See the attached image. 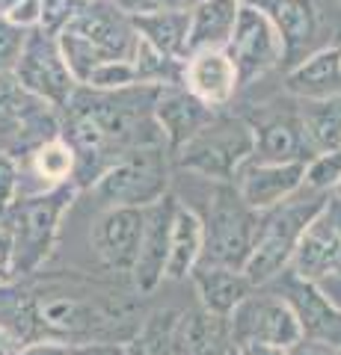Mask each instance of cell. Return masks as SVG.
Returning <instances> with one entry per match:
<instances>
[{
  "mask_svg": "<svg viewBox=\"0 0 341 355\" xmlns=\"http://www.w3.org/2000/svg\"><path fill=\"white\" fill-rule=\"evenodd\" d=\"M18 3H21V0H0V18H9V15H13Z\"/></svg>",
  "mask_w": 341,
  "mask_h": 355,
  "instance_id": "42",
  "label": "cell"
},
{
  "mask_svg": "<svg viewBox=\"0 0 341 355\" xmlns=\"http://www.w3.org/2000/svg\"><path fill=\"white\" fill-rule=\"evenodd\" d=\"M13 258V216H9V207H0V263L9 266Z\"/></svg>",
  "mask_w": 341,
  "mask_h": 355,
  "instance_id": "36",
  "label": "cell"
},
{
  "mask_svg": "<svg viewBox=\"0 0 341 355\" xmlns=\"http://www.w3.org/2000/svg\"><path fill=\"white\" fill-rule=\"evenodd\" d=\"M83 6V0H42V18L39 27L48 33H60V27L69 21L78 9Z\"/></svg>",
  "mask_w": 341,
  "mask_h": 355,
  "instance_id": "33",
  "label": "cell"
},
{
  "mask_svg": "<svg viewBox=\"0 0 341 355\" xmlns=\"http://www.w3.org/2000/svg\"><path fill=\"white\" fill-rule=\"evenodd\" d=\"M181 86L211 110H223L240 89V77L228 51H196L184 60Z\"/></svg>",
  "mask_w": 341,
  "mask_h": 355,
  "instance_id": "14",
  "label": "cell"
},
{
  "mask_svg": "<svg viewBox=\"0 0 341 355\" xmlns=\"http://www.w3.org/2000/svg\"><path fill=\"white\" fill-rule=\"evenodd\" d=\"M137 83V74H134V65L131 60H110L101 62L86 74V80L81 86H90V89H125V86H134Z\"/></svg>",
  "mask_w": 341,
  "mask_h": 355,
  "instance_id": "30",
  "label": "cell"
},
{
  "mask_svg": "<svg viewBox=\"0 0 341 355\" xmlns=\"http://www.w3.org/2000/svg\"><path fill=\"white\" fill-rule=\"evenodd\" d=\"M258 6L267 9L273 24H276L282 33L285 60H291L294 53H300V51H306V57H309L312 39L317 36V21H321L317 6L312 0H261Z\"/></svg>",
  "mask_w": 341,
  "mask_h": 355,
  "instance_id": "23",
  "label": "cell"
},
{
  "mask_svg": "<svg viewBox=\"0 0 341 355\" xmlns=\"http://www.w3.org/2000/svg\"><path fill=\"white\" fill-rule=\"evenodd\" d=\"M131 65H134L137 83L140 86H178L181 83V69L184 60H172L163 57L160 51H155L149 42L137 39V51L131 57Z\"/></svg>",
  "mask_w": 341,
  "mask_h": 355,
  "instance_id": "28",
  "label": "cell"
},
{
  "mask_svg": "<svg viewBox=\"0 0 341 355\" xmlns=\"http://www.w3.org/2000/svg\"><path fill=\"white\" fill-rule=\"evenodd\" d=\"M219 110H211L208 104H202L196 95H190L187 89L178 86H163L158 101H155V121L163 133V142L167 148L175 151L184 139H190L202 125H208Z\"/></svg>",
  "mask_w": 341,
  "mask_h": 355,
  "instance_id": "17",
  "label": "cell"
},
{
  "mask_svg": "<svg viewBox=\"0 0 341 355\" xmlns=\"http://www.w3.org/2000/svg\"><path fill=\"white\" fill-rule=\"evenodd\" d=\"M190 282L199 296V305L214 311V314H232L240 299H247L256 287L244 275V270L232 266H214V263H196L190 272Z\"/></svg>",
  "mask_w": 341,
  "mask_h": 355,
  "instance_id": "21",
  "label": "cell"
},
{
  "mask_svg": "<svg viewBox=\"0 0 341 355\" xmlns=\"http://www.w3.org/2000/svg\"><path fill=\"white\" fill-rule=\"evenodd\" d=\"M338 51H341V44H338Z\"/></svg>",
  "mask_w": 341,
  "mask_h": 355,
  "instance_id": "46",
  "label": "cell"
},
{
  "mask_svg": "<svg viewBox=\"0 0 341 355\" xmlns=\"http://www.w3.org/2000/svg\"><path fill=\"white\" fill-rule=\"evenodd\" d=\"M169 169L172 157L167 146H137L110 163L90 190L104 207H149L169 193Z\"/></svg>",
  "mask_w": 341,
  "mask_h": 355,
  "instance_id": "6",
  "label": "cell"
},
{
  "mask_svg": "<svg viewBox=\"0 0 341 355\" xmlns=\"http://www.w3.org/2000/svg\"><path fill=\"white\" fill-rule=\"evenodd\" d=\"M217 190L208 198L202 216V258L199 263L244 270L258 234V210L238 196L232 181H214Z\"/></svg>",
  "mask_w": 341,
  "mask_h": 355,
  "instance_id": "5",
  "label": "cell"
},
{
  "mask_svg": "<svg viewBox=\"0 0 341 355\" xmlns=\"http://www.w3.org/2000/svg\"><path fill=\"white\" fill-rule=\"evenodd\" d=\"M226 51L238 69L240 86L261 80L264 74L279 69L285 60V42L279 27L273 24L267 9L258 3H249V0H244V6H240L238 24Z\"/></svg>",
  "mask_w": 341,
  "mask_h": 355,
  "instance_id": "9",
  "label": "cell"
},
{
  "mask_svg": "<svg viewBox=\"0 0 341 355\" xmlns=\"http://www.w3.org/2000/svg\"><path fill=\"white\" fill-rule=\"evenodd\" d=\"M13 74L30 95L42 98L53 110H63L69 104V98L74 95V89H78V80L69 71L65 57L60 51L57 33H48L42 27H33L27 33Z\"/></svg>",
  "mask_w": 341,
  "mask_h": 355,
  "instance_id": "8",
  "label": "cell"
},
{
  "mask_svg": "<svg viewBox=\"0 0 341 355\" xmlns=\"http://www.w3.org/2000/svg\"><path fill=\"white\" fill-rule=\"evenodd\" d=\"M21 347H24V340H18L13 331L0 326V355H18Z\"/></svg>",
  "mask_w": 341,
  "mask_h": 355,
  "instance_id": "40",
  "label": "cell"
},
{
  "mask_svg": "<svg viewBox=\"0 0 341 355\" xmlns=\"http://www.w3.org/2000/svg\"><path fill=\"white\" fill-rule=\"evenodd\" d=\"M244 355H288L285 349L279 347H247V349H240Z\"/></svg>",
  "mask_w": 341,
  "mask_h": 355,
  "instance_id": "41",
  "label": "cell"
},
{
  "mask_svg": "<svg viewBox=\"0 0 341 355\" xmlns=\"http://www.w3.org/2000/svg\"><path fill=\"white\" fill-rule=\"evenodd\" d=\"M297 116L312 154L341 151V95L297 101Z\"/></svg>",
  "mask_w": 341,
  "mask_h": 355,
  "instance_id": "25",
  "label": "cell"
},
{
  "mask_svg": "<svg viewBox=\"0 0 341 355\" xmlns=\"http://www.w3.org/2000/svg\"><path fill=\"white\" fill-rule=\"evenodd\" d=\"M264 287L279 293L291 305L297 323H300V335L306 340L324 343V347H333V349L341 347V308L315 282L300 279L288 266V270H282L276 279H270Z\"/></svg>",
  "mask_w": 341,
  "mask_h": 355,
  "instance_id": "10",
  "label": "cell"
},
{
  "mask_svg": "<svg viewBox=\"0 0 341 355\" xmlns=\"http://www.w3.org/2000/svg\"><path fill=\"white\" fill-rule=\"evenodd\" d=\"M137 30L113 0H83L57 33L60 51L74 80L83 83L95 65L110 60H131L137 51Z\"/></svg>",
  "mask_w": 341,
  "mask_h": 355,
  "instance_id": "1",
  "label": "cell"
},
{
  "mask_svg": "<svg viewBox=\"0 0 341 355\" xmlns=\"http://www.w3.org/2000/svg\"><path fill=\"white\" fill-rule=\"evenodd\" d=\"M142 237V207L113 205L104 207L92 222V249L107 270L131 272Z\"/></svg>",
  "mask_w": 341,
  "mask_h": 355,
  "instance_id": "13",
  "label": "cell"
},
{
  "mask_svg": "<svg viewBox=\"0 0 341 355\" xmlns=\"http://www.w3.org/2000/svg\"><path fill=\"white\" fill-rule=\"evenodd\" d=\"M252 151H256V130L240 116H214L190 139L169 151L172 166L190 172L205 181H235Z\"/></svg>",
  "mask_w": 341,
  "mask_h": 355,
  "instance_id": "4",
  "label": "cell"
},
{
  "mask_svg": "<svg viewBox=\"0 0 341 355\" xmlns=\"http://www.w3.org/2000/svg\"><path fill=\"white\" fill-rule=\"evenodd\" d=\"M175 320H178V311L172 308H160L149 314L137 329V335L122 347V355H172Z\"/></svg>",
  "mask_w": 341,
  "mask_h": 355,
  "instance_id": "27",
  "label": "cell"
},
{
  "mask_svg": "<svg viewBox=\"0 0 341 355\" xmlns=\"http://www.w3.org/2000/svg\"><path fill=\"white\" fill-rule=\"evenodd\" d=\"M13 279H15V275H13V270H9V266H6V263H0V287L13 284Z\"/></svg>",
  "mask_w": 341,
  "mask_h": 355,
  "instance_id": "43",
  "label": "cell"
},
{
  "mask_svg": "<svg viewBox=\"0 0 341 355\" xmlns=\"http://www.w3.org/2000/svg\"><path fill=\"white\" fill-rule=\"evenodd\" d=\"M285 352L288 355H338V349L324 347V343H315V340H306V338H300L294 347H288Z\"/></svg>",
  "mask_w": 341,
  "mask_h": 355,
  "instance_id": "39",
  "label": "cell"
},
{
  "mask_svg": "<svg viewBox=\"0 0 341 355\" xmlns=\"http://www.w3.org/2000/svg\"><path fill=\"white\" fill-rule=\"evenodd\" d=\"M21 196V163L15 154L0 151V207H9Z\"/></svg>",
  "mask_w": 341,
  "mask_h": 355,
  "instance_id": "32",
  "label": "cell"
},
{
  "mask_svg": "<svg viewBox=\"0 0 341 355\" xmlns=\"http://www.w3.org/2000/svg\"><path fill=\"white\" fill-rule=\"evenodd\" d=\"M21 160V157H18ZM30 160V172L39 178L36 190H48V187H60L74 181V172H78V154H74L72 142L63 137H51L45 142H39L36 148L27 151Z\"/></svg>",
  "mask_w": 341,
  "mask_h": 355,
  "instance_id": "26",
  "label": "cell"
},
{
  "mask_svg": "<svg viewBox=\"0 0 341 355\" xmlns=\"http://www.w3.org/2000/svg\"><path fill=\"white\" fill-rule=\"evenodd\" d=\"M175 207H178V196L172 193L158 198L155 205L142 207V237L134 270H131V279H134V287L140 293H155L158 284L163 282Z\"/></svg>",
  "mask_w": 341,
  "mask_h": 355,
  "instance_id": "12",
  "label": "cell"
},
{
  "mask_svg": "<svg viewBox=\"0 0 341 355\" xmlns=\"http://www.w3.org/2000/svg\"><path fill=\"white\" fill-rule=\"evenodd\" d=\"M291 270L309 282L341 275V198L335 193H329L326 205L306 225L291 258Z\"/></svg>",
  "mask_w": 341,
  "mask_h": 355,
  "instance_id": "11",
  "label": "cell"
},
{
  "mask_svg": "<svg viewBox=\"0 0 341 355\" xmlns=\"http://www.w3.org/2000/svg\"><path fill=\"white\" fill-rule=\"evenodd\" d=\"M81 187L69 181L60 187H48V190L24 193L9 205V216H13V258H9V270L18 275L36 272L57 243L60 222L72 202L78 198Z\"/></svg>",
  "mask_w": 341,
  "mask_h": 355,
  "instance_id": "3",
  "label": "cell"
},
{
  "mask_svg": "<svg viewBox=\"0 0 341 355\" xmlns=\"http://www.w3.org/2000/svg\"><path fill=\"white\" fill-rule=\"evenodd\" d=\"M326 198L329 193L312 190V187L303 184L288 198H282L279 205L261 210L256 246H252L244 263V275L252 282V287H264L282 270H288L306 225L317 216V210L326 205Z\"/></svg>",
  "mask_w": 341,
  "mask_h": 355,
  "instance_id": "2",
  "label": "cell"
},
{
  "mask_svg": "<svg viewBox=\"0 0 341 355\" xmlns=\"http://www.w3.org/2000/svg\"><path fill=\"white\" fill-rule=\"evenodd\" d=\"M333 193H335V196L341 198V181H338V187H335V190H333Z\"/></svg>",
  "mask_w": 341,
  "mask_h": 355,
  "instance_id": "44",
  "label": "cell"
},
{
  "mask_svg": "<svg viewBox=\"0 0 341 355\" xmlns=\"http://www.w3.org/2000/svg\"><path fill=\"white\" fill-rule=\"evenodd\" d=\"M27 33L30 30L18 27L13 18H0V71H13L15 69Z\"/></svg>",
  "mask_w": 341,
  "mask_h": 355,
  "instance_id": "31",
  "label": "cell"
},
{
  "mask_svg": "<svg viewBox=\"0 0 341 355\" xmlns=\"http://www.w3.org/2000/svg\"><path fill=\"white\" fill-rule=\"evenodd\" d=\"M0 151H3V148H0Z\"/></svg>",
  "mask_w": 341,
  "mask_h": 355,
  "instance_id": "48",
  "label": "cell"
},
{
  "mask_svg": "<svg viewBox=\"0 0 341 355\" xmlns=\"http://www.w3.org/2000/svg\"><path fill=\"white\" fill-rule=\"evenodd\" d=\"M306 163H267V160H247L235 175V190L252 210H270L288 198L297 187H303Z\"/></svg>",
  "mask_w": 341,
  "mask_h": 355,
  "instance_id": "15",
  "label": "cell"
},
{
  "mask_svg": "<svg viewBox=\"0 0 341 355\" xmlns=\"http://www.w3.org/2000/svg\"><path fill=\"white\" fill-rule=\"evenodd\" d=\"M232 329L226 314H214L202 305L178 311L172 329V355H228Z\"/></svg>",
  "mask_w": 341,
  "mask_h": 355,
  "instance_id": "16",
  "label": "cell"
},
{
  "mask_svg": "<svg viewBox=\"0 0 341 355\" xmlns=\"http://www.w3.org/2000/svg\"><path fill=\"white\" fill-rule=\"evenodd\" d=\"M69 355H122V343H74Z\"/></svg>",
  "mask_w": 341,
  "mask_h": 355,
  "instance_id": "38",
  "label": "cell"
},
{
  "mask_svg": "<svg viewBox=\"0 0 341 355\" xmlns=\"http://www.w3.org/2000/svg\"><path fill=\"white\" fill-rule=\"evenodd\" d=\"M256 130V151L249 160H267V163H306L315 154L303 137L300 116L294 113H276L264 119L261 125H252Z\"/></svg>",
  "mask_w": 341,
  "mask_h": 355,
  "instance_id": "18",
  "label": "cell"
},
{
  "mask_svg": "<svg viewBox=\"0 0 341 355\" xmlns=\"http://www.w3.org/2000/svg\"><path fill=\"white\" fill-rule=\"evenodd\" d=\"M9 18H13L18 27H24V30L39 27V18H42V0H21V3L15 6V12L9 15Z\"/></svg>",
  "mask_w": 341,
  "mask_h": 355,
  "instance_id": "35",
  "label": "cell"
},
{
  "mask_svg": "<svg viewBox=\"0 0 341 355\" xmlns=\"http://www.w3.org/2000/svg\"><path fill=\"white\" fill-rule=\"evenodd\" d=\"M341 181V151H324L306 160V175L303 184L321 193H333Z\"/></svg>",
  "mask_w": 341,
  "mask_h": 355,
  "instance_id": "29",
  "label": "cell"
},
{
  "mask_svg": "<svg viewBox=\"0 0 341 355\" xmlns=\"http://www.w3.org/2000/svg\"><path fill=\"white\" fill-rule=\"evenodd\" d=\"M232 329V347H279L288 349L300 340V323H297L291 305L279 293L267 287H256L247 299H240L238 308L228 314Z\"/></svg>",
  "mask_w": 341,
  "mask_h": 355,
  "instance_id": "7",
  "label": "cell"
},
{
  "mask_svg": "<svg viewBox=\"0 0 341 355\" xmlns=\"http://www.w3.org/2000/svg\"><path fill=\"white\" fill-rule=\"evenodd\" d=\"M134 30L142 42H149L163 57L184 60L187 57V27H190V9H158L146 15H131Z\"/></svg>",
  "mask_w": 341,
  "mask_h": 355,
  "instance_id": "24",
  "label": "cell"
},
{
  "mask_svg": "<svg viewBox=\"0 0 341 355\" xmlns=\"http://www.w3.org/2000/svg\"><path fill=\"white\" fill-rule=\"evenodd\" d=\"M18 355H69V343H63V340H30L18 349Z\"/></svg>",
  "mask_w": 341,
  "mask_h": 355,
  "instance_id": "37",
  "label": "cell"
},
{
  "mask_svg": "<svg viewBox=\"0 0 341 355\" xmlns=\"http://www.w3.org/2000/svg\"><path fill=\"white\" fill-rule=\"evenodd\" d=\"M338 355H341V347H338Z\"/></svg>",
  "mask_w": 341,
  "mask_h": 355,
  "instance_id": "45",
  "label": "cell"
},
{
  "mask_svg": "<svg viewBox=\"0 0 341 355\" xmlns=\"http://www.w3.org/2000/svg\"><path fill=\"white\" fill-rule=\"evenodd\" d=\"M338 3H341V0H338Z\"/></svg>",
  "mask_w": 341,
  "mask_h": 355,
  "instance_id": "47",
  "label": "cell"
},
{
  "mask_svg": "<svg viewBox=\"0 0 341 355\" xmlns=\"http://www.w3.org/2000/svg\"><path fill=\"white\" fill-rule=\"evenodd\" d=\"M285 89L297 98H333L341 95V51L338 44H324L303 57L285 74Z\"/></svg>",
  "mask_w": 341,
  "mask_h": 355,
  "instance_id": "19",
  "label": "cell"
},
{
  "mask_svg": "<svg viewBox=\"0 0 341 355\" xmlns=\"http://www.w3.org/2000/svg\"><path fill=\"white\" fill-rule=\"evenodd\" d=\"M199 258H202V216L178 198V207H175V216H172V231H169V252H167L163 279H172V282L190 279Z\"/></svg>",
  "mask_w": 341,
  "mask_h": 355,
  "instance_id": "22",
  "label": "cell"
},
{
  "mask_svg": "<svg viewBox=\"0 0 341 355\" xmlns=\"http://www.w3.org/2000/svg\"><path fill=\"white\" fill-rule=\"evenodd\" d=\"M125 15H146V12H158V9H190L196 0H113Z\"/></svg>",
  "mask_w": 341,
  "mask_h": 355,
  "instance_id": "34",
  "label": "cell"
},
{
  "mask_svg": "<svg viewBox=\"0 0 341 355\" xmlns=\"http://www.w3.org/2000/svg\"><path fill=\"white\" fill-rule=\"evenodd\" d=\"M240 6L244 0H196L187 27V57L196 51H223L235 33Z\"/></svg>",
  "mask_w": 341,
  "mask_h": 355,
  "instance_id": "20",
  "label": "cell"
}]
</instances>
